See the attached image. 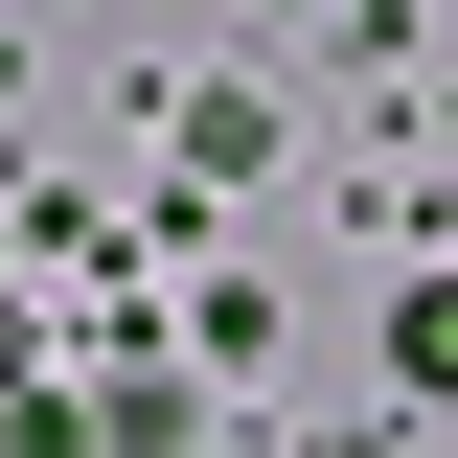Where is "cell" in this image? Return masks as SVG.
Here are the masks:
<instances>
[{
	"mask_svg": "<svg viewBox=\"0 0 458 458\" xmlns=\"http://www.w3.org/2000/svg\"><path fill=\"white\" fill-rule=\"evenodd\" d=\"M390 367H412V390H458V276H412V321H390Z\"/></svg>",
	"mask_w": 458,
	"mask_h": 458,
	"instance_id": "6da1fadb",
	"label": "cell"
}]
</instances>
